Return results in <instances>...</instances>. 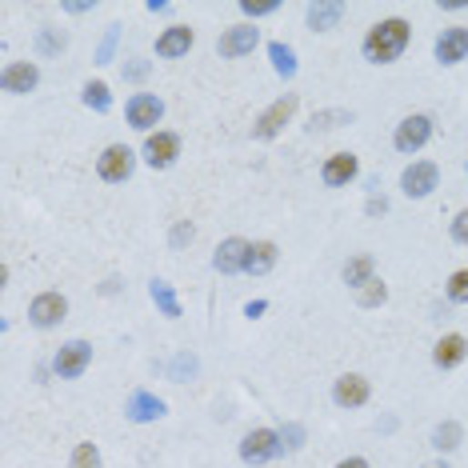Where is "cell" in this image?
Wrapping results in <instances>:
<instances>
[{
  "mask_svg": "<svg viewBox=\"0 0 468 468\" xmlns=\"http://www.w3.org/2000/svg\"><path fill=\"white\" fill-rule=\"evenodd\" d=\"M409 40H412L409 20L389 16V20H381V25L369 28V36H364L361 48H364V56H369L372 65H392V60L409 48Z\"/></svg>",
  "mask_w": 468,
  "mask_h": 468,
  "instance_id": "6da1fadb",
  "label": "cell"
},
{
  "mask_svg": "<svg viewBox=\"0 0 468 468\" xmlns=\"http://www.w3.org/2000/svg\"><path fill=\"white\" fill-rule=\"evenodd\" d=\"M292 113H297V93H284L280 100H272V105L257 117V125H252V137H257V140H272V137H277V132L292 120Z\"/></svg>",
  "mask_w": 468,
  "mask_h": 468,
  "instance_id": "7a4b0ae2",
  "label": "cell"
},
{
  "mask_svg": "<svg viewBox=\"0 0 468 468\" xmlns=\"http://www.w3.org/2000/svg\"><path fill=\"white\" fill-rule=\"evenodd\" d=\"M88 364H93V344L88 341H68V344H60V352L53 361V372L60 376V381H76Z\"/></svg>",
  "mask_w": 468,
  "mask_h": 468,
  "instance_id": "3957f363",
  "label": "cell"
},
{
  "mask_svg": "<svg viewBox=\"0 0 468 468\" xmlns=\"http://www.w3.org/2000/svg\"><path fill=\"white\" fill-rule=\"evenodd\" d=\"M132 165H137V152L128 145H108L97 160V172H100V180H108V185H120V180L132 177Z\"/></svg>",
  "mask_w": 468,
  "mask_h": 468,
  "instance_id": "277c9868",
  "label": "cell"
},
{
  "mask_svg": "<svg viewBox=\"0 0 468 468\" xmlns=\"http://www.w3.org/2000/svg\"><path fill=\"white\" fill-rule=\"evenodd\" d=\"M429 137H432V120L429 117H404L401 125H396V137H392V145L404 152V157H412V152H421L424 145H429Z\"/></svg>",
  "mask_w": 468,
  "mask_h": 468,
  "instance_id": "5b68a950",
  "label": "cell"
},
{
  "mask_svg": "<svg viewBox=\"0 0 468 468\" xmlns=\"http://www.w3.org/2000/svg\"><path fill=\"white\" fill-rule=\"evenodd\" d=\"M277 453H280V432H272V429H252L240 441V461L244 464H264Z\"/></svg>",
  "mask_w": 468,
  "mask_h": 468,
  "instance_id": "8992f818",
  "label": "cell"
},
{
  "mask_svg": "<svg viewBox=\"0 0 468 468\" xmlns=\"http://www.w3.org/2000/svg\"><path fill=\"white\" fill-rule=\"evenodd\" d=\"M436 180H441V168H436L432 160H412V165L404 168V177H401V188H404V197L421 200V197H429V192L436 188Z\"/></svg>",
  "mask_w": 468,
  "mask_h": 468,
  "instance_id": "52a82bcc",
  "label": "cell"
},
{
  "mask_svg": "<svg viewBox=\"0 0 468 468\" xmlns=\"http://www.w3.org/2000/svg\"><path fill=\"white\" fill-rule=\"evenodd\" d=\"M65 317H68V300L60 297V292H40V297L28 304V320H33L36 329H56Z\"/></svg>",
  "mask_w": 468,
  "mask_h": 468,
  "instance_id": "ba28073f",
  "label": "cell"
},
{
  "mask_svg": "<svg viewBox=\"0 0 468 468\" xmlns=\"http://www.w3.org/2000/svg\"><path fill=\"white\" fill-rule=\"evenodd\" d=\"M125 117H128V125H132V128L148 132L152 125H160V117H165V100L152 97V93H137V97L128 100Z\"/></svg>",
  "mask_w": 468,
  "mask_h": 468,
  "instance_id": "9c48e42d",
  "label": "cell"
},
{
  "mask_svg": "<svg viewBox=\"0 0 468 468\" xmlns=\"http://www.w3.org/2000/svg\"><path fill=\"white\" fill-rule=\"evenodd\" d=\"M40 85V68L33 65V60H16V65H8L5 73H0V88L13 97H25L33 93V88Z\"/></svg>",
  "mask_w": 468,
  "mask_h": 468,
  "instance_id": "30bf717a",
  "label": "cell"
},
{
  "mask_svg": "<svg viewBox=\"0 0 468 468\" xmlns=\"http://www.w3.org/2000/svg\"><path fill=\"white\" fill-rule=\"evenodd\" d=\"M177 157H180V137H177V132H148L145 160L152 168H168Z\"/></svg>",
  "mask_w": 468,
  "mask_h": 468,
  "instance_id": "8fae6325",
  "label": "cell"
},
{
  "mask_svg": "<svg viewBox=\"0 0 468 468\" xmlns=\"http://www.w3.org/2000/svg\"><path fill=\"white\" fill-rule=\"evenodd\" d=\"M249 249H252V244H249V240H240V237L220 240L217 257H212V269H217V272H225V277H232V272H244V260H249Z\"/></svg>",
  "mask_w": 468,
  "mask_h": 468,
  "instance_id": "7c38bea8",
  "label": "cell"
},
{
  "mask_svg": "<svg viewBox=\"0 0 468 468\" xmlns=\"http://www.w3.org/2000/svg\"><path fill=\"white\" fill-rule=\"evenodd\" d=\"M125 416L132 424H148V421H160L165 416V401H160L157 392H145V389H137L128 396V404H125Z\"/></svg>",
  "mask_w": 468,
  "mask_h": 468,
  "instance_id": "4fadbf2b",
  "label": "cell"
},
{
  "mask_svg": "<svg viewBox=\"0 0 468 468\" xmlns=\"http://www.w3.org/2000/svg\"><path fill=\"white\" fill-rule=\"evenodd\" d=\"M369 381L364 376H356V372H349V376H341L337 384H332V401L341 404V409H361V404H369Z\"/></svg>",
  "mask_w": 468,
  "mask_h": 468,
  "instance_id": "5bb4252c",
  "label": "cell"
},
{
  "mask_svg": "<svg viewBox=\"0 0 468 468\" xmlns=\"http://www.w3.org/2000/svg\"><path fill=\"white\" fill-rule=\"evenodd\" d=\"M468 56V28H444L441 36H436V60L441 65H461Z\"/></svg>",
  "mask_w": 468,
  "mask_h": 468,
  "instance_id": "9a60e30c",
  "label": "cell"
},
{
  "mask_svg": "<svg viewBox=\"0 0 468 468\" xmlns=\"http://www.w3.org/2000/svg\"><path fill=\"white\" fill-rule=\"evenodd\" d=\"M260 45V33H257V28H252V25H237V28H229V33L225 36H220V56H249L252 53V48H257Z\"/></svg>",
  "mask_w": 468,
  "mask_h": 468,
  "instance_id": "2e32d148",
  "label": "cell"
},
{
  "mask_svg": "<svg viewBox=\"0 0 468 468\" xmlns=\"http://www.w3.org/2000/svg\"><path fill=\"white\" fill-rule=\"evenodd\" d=\"M356 172H361V165H356V157H352V152H332V157L324 160L320 177H324V185L344 188V185H349V180H356Z\"/></svg>",
  "mask_w": 468,
  "mask_h": 468,
  "instance_id": "e0dca14e",
  "label": "cell"
},
{
  "mask_svg": "<svg viewBox=\"0 0 468 468\" xmlns=\"http://www.w3.org/2000/svg\"><path fill=\"white\" fill-rule=\"evenodd\" d=\"M192 28L188 25H172V28H165V33L157 36V56H165V60H172V56H185L188 48H192Z\"/></svg>",
  "mask_w": 468,
  "mask_h": 468,
  "instance_id": "ac0fdd59",
  "label": "cell"
},
{
  "mask_svg": "<svg viewBox=\"0 0 468 468\" xmlns=\"http://www.w3.org/2000/svg\"><path fill=\"white\" fill-rule=\"evenodd\" d=\"M309 28L312 33H329V28H337L341 25V16H344V0H317V5H309Z\"/></svg>",
  "mask_w": 468,
  "mask_h": 468,
  "instance_id": "d6986e66",
  "label": "cell"
},
{
  "mask_svg": "<svg viewBox=\"0 0 468 468\" xmlns=\"http://www.w3.org/2000/svg\"><path fill=\"white\" fill-rule=\"evenodd\" d=\"M464 356H468V341L461 337V332H449V337H441V341H436V349H432L436 369H456Z\"/></svg>",
  "mask_w": 468,
  "mask_h": 468,
  "instance_id": "ffe728a7",
  "label": "cell"
},
{
  "mask_svg": "<svg viewBox=\"0 0 468 468\" xmlns=\"http://www.w3.org/2000/svg\"><path fill=\"white\" fill-rule=\"evenodd\" d=\"M272 264H277V244H272V240H257V244L249 249L244 272H249V277H264V272H269Z\"/></svg>",
  "mask_w": 468,
  "mask_h": 468,
  "instance_id": "44dd1931",
  "label": "cell"
},
{
  "mask_svg": "<svg viewBox=\"0 0 468 468\" xmlns=\"http://www.w3.org/2000/svg\"><path fill=\"white\" fill-rule=\"evenodd\" d=\"M148 292H152L157 309L165 312L168 320H177V317H180V300H177V292H172V284H168V280H152V284H148Z\"/></svg>",
  "mask_w": 468,
  "mask_h": 468,
  "instance_id": "7402d4cb",
  "label": "cell"
},
{
  "mask_svg": "<svg viewBox=\"0 0 468 468\" xmlns=\"http://www.w3.org/2000/svg\"><path fill=\"white\" fill-rule=\"evenodd\" d=\"M372 277V257L369 252H361V257H352L349 264H344V284H352V289H364Z\"/></svg>",
  "mask_w": 468,
  "mask_h": 468,
  "instance_id": "603a6c76",
  "label": "cell"
},
{
  "mask_svg": "<svg viewBox=\"0 0 468 468\" xmlns=\"http://www.w3.org/2000/svg\"><path fill=\"white\" fill-rule=\"evenodd\" d=\"M269 56H272V68H277L284 80L297 76V53H292L284 40H272V45H269Z\"/></svg>",
  "mask_w": 468,
  "mask_h": 468,
  "instance_id": "cb8c5ba5",
  "label": "cell"
},
{
  "mask_svg": "<svg viewBox=\"0 0 468 468\" xmlns=\"http://www.w3.org/2000/svg\"><path fill=\"white\" fill-rule=\"evenodd\" d=\"M80 100H85L93 113H108V108H113V93H108L105 80H88L85 93H80Z\"/></svg>",
  "mask_w": 468,
  "mask_h": 468,
  "instance_id": "d4e9b609",
  "label": "cell"
},
{
  "mask_svg": "<svg viewBox=\"0 0 468 468\" xmlns=\"http://www.w3.org/2000/svg\"><path fill=\"white\" fill-rule=\"evenodd\" d=\"M432 449H441V453L461 449V424H456V421L436 424V432H432Z\"/></svg>",
  "mask_w": 468,
  "mask_h": 468,
  "instance_id": "484cf974",
  "label": "cell"
},
{
  "mask_svg": "<svg viewBox=\"0 0 468 468\" xmlns=\"http://www.w3.org/2000/svg\"><path fill=\"white\" fill-rule=\"evenodd\" d=\"M65 45H68V36L60 33L56 25H45V28H40V53H45V56L65 53Z\"/></svg>",
  "mask_w": 468,
  "mask_h": 468,
  "instance_id": "4316f807",
  "label": "cell"
},
{
  "mask_svg": "<svg viewBox=\"0 0 468 468\" xmlns=\"http://www.w3.org/2000/svg\"><path fill=\"white\" fill-rule=\"evenodd\" d=\"M356 300H361L364 309H376V304L389 300V289H384V280H369L364 289H356Z\"/></svg>",
  "mask_w": 468,
  "mask_h": 468,
  "instance_id": "83f0119b",
  "label": "cell"
},
{
  "mask_svg": "<svg viewBox=\"0 0 468 468\" xmlns=\"http://www.w3.org/2000/svg\"><path fill=\"white\" fill-rule=\"evenodd\" d=\"M68 468H100V449L93 441H80L76 453H73V464Z\"/></svg>",
  "mask_w": 468,
  "mask_h": 468,
  "instance_id": "f1b7e54d",
  "label": "cell"
},
{
  "mask_svg": "<svg viewBox=\"0 0 468 468\" xmlns=\"http://www.w3.org/2000/svg\"><path fill=\"white\" fill-rule=\"evenodd\" d=\"M117 40H120V25H108V33H105V40H100V48H97V65H113Z\"/></svg>",
  "mask_w": 468,
  "mask_h": 468,
  "instance_id": "f546056e",
  "label": "cell"
},
{
  "mask_svg": "<svg viewBox=\"0 0 468 468\" xmlns=\"http://www.w3.org/2000/svg\"><path fill=\"white\" fill-rule=\"evenodd\" d=\"M449 300L453 304H468V269L453 272L449 277Z\"/></svg>",
  "mask_w": 468,
  "mask_h": 468,
  "instance_id": "4dcf8cb0",
  "label": "cell"
},
{
  "mask_svg": "<svg viewBox=\"0 0 468 468\" xmlns=\"http://www.w3.org/2000/svg\"><path fill=\"white\" fill-rule=\"evenodd\" d=\"M277 8H280V0H240V13H244V16H252V20L277 13Z\"/></svg>",
  "mask_w": 468,
  "mask_h": 468,
  "instance_id": "1f68e13d",
  "label": "cell"
},
{
  "mask_svg": "<svg viewBox=\"0 0 468 468\" xmlns=\"http://www.w3.org/2000/svg\"><path fill=\"white\" fill-rule=\"evenodd\" d=\"M304 444V429L300 424H284L280 429V453H297Z\"/></svg>",
  "mask_w": 468,
  "mask_h": 468,
  "instance_id": "d6a6232c",
  "label": "cell"
},
{
  "mask_svg": "<svg viewBox=\"0 0 468 468\" xmlns=\"http://www.w3.org/2000/svg\"><path fill=\"white\" fill-rule=\"evenodd\" d=\"M197 369H200L197 356H192V352H180L177 361H172V381H185V376H197Z\"/></svg>",
  "mask_w": 468,
  "mask_h": 468,
  "instance_id": "836d02e7",
  "label": "cell"
},
{
  "mask_svg": "<svg viewBox=\"0 0 468 468\" xmlns=\"http://www.w3.org/2000/svg\"><path fill=\"white\" fill-rule=\"evenodd\" d=\"M192 237H197V229H192L188 220H180V225L172 229V249H185V244H192Z\"/></svg>",
  "mask_w": 468,
  "mask_h": 468,
  "instance_id": "e575fe53",
  "label": "cell"
},
{
  "mask_svg": "<svg viewBox=\"0 0 468 468\" xmlns=\"http://www.w3.org/2000/svg\"><path fill=\"white\" fill-rule=\"evenodd\" d=\"M337 120H352V113H317L312 128H337Z\"/></svg>",
  "mask_w": 468,
  "mask_h": 468,
  "instance_id": "d590c367",
  "label": "cell"
},
{
  "mask_svg": "<svg viewBox=\"0 0 468 468\" xmlns=\"http://www.w3.org/2000/svg\"><path fill=\"white\" fill-rule=\"evenodd\" d=\"M120 73H125V80H145L148 76V60H132V65H125Z\"/></svg>",
  "mask_w": 468,
  "mask_h": 468,
  "instance_id": "8d00e7d4",
  "label": "cell"
},
{
  "mask_svg": "<svg viewBox=\"0 0 468 468\" xmlns=\"http://www.w3.org/2000/svg\"><path fill=\"white\" fill-rule=\"evenodd\" d=\"M453 240L468 244V209H464V212H456V220H453Z\"/></svg>",
  "mask_w": 468,
  "mask_h": 468,
  "instance_id": "74e56055",
  "label": "cell"
},
{
  "mask_svg": "<svg viewBox=\"0 0 468 468\" xmlns=\"http://www.w3.org/2000/svg\"><path fill=\"white\" fill-rule=\"evenodd\" d=\"M97 5H88V0H68L65 5V13H73V16H80V13H93Z\"/></svg>",
  "mask_w": 468,
  "mask_h": 468,
  "instance_id": "f35d334b",
  "label": "cell"
},
{
  "mask_svg": "<svg viewBox=\"0 0 468 468\" xmlns=\"http://www.w3.org/2000/svg\"><path fill=\"white\" fill-rule=\"evenodd\" d=\"M337 468H372V464L364 461V456H349V461H341Z\"/></svg>",
  "mask_w": 468,
  "mask_h": 468,
  "instance_id": "ab89813d",
  "label": "cell"
},
{
  "mask_svg": "<svg viewBox=\"0 0 468 468\" xmlns=\"http://www.w3.org/2000/svg\"><path fill=\"white\" fill-rule=\"evenodd\" d=\"M244 312H249V317H260V312H264V300H252V304H249V309H244Z\"/></svg>",
  "mask_w": 468,
  "mask_h": 468,
  "instance_id": "60d3db41",
  "label": "cell"
},
{
  "mask_svg": "<svg viewBox=\"0 0 468 468\" xmlns=\"http://www.w3.org/2000/svg\"><path fill=\"white\" fill-rule=\"evenodd\" d=\"M384 209H389V200H384V197L381 200H369V212H384Z\"/></svg>",
  "mask_w": 468,
  "mask_h": 468,
  "instance_id": "b9f144b4",
  "label": "cell"
},
{
  "mask_svg": "<svg viewBox=\"0 0 468 468\" xmlns=\"http://www.w3.org/2000/svg\"><path fill=\"white\" fill-rule=\"evenodd\" d=\"M421 468H449V464H444V461H432V464H421Z\"/></svg>",
  "mask_w": 468,
  "mask_h": 468,
  "instance_id": "7bdbcfd3",
  "label": "cell"
}]
</instances>
